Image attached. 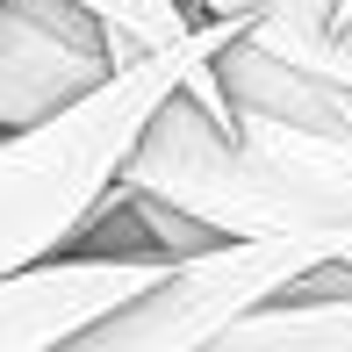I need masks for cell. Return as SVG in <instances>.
Returning <instances> with one entry per match:
<instances>
[{"label":"cell","instance_id":"cell-2","mask_svg":"<svg viewBox=\"0 0 352 352\" xmlns=\"http://www.w3.org/2000/svg\"><path fill=\"white\" fill-rule=\"evenodd\" d=\"M316 266H331V259L302 237H216L201 252H180L166 266V280L144 287L101 331H87L72 352H209L259 302L309 280Z\"/></svg>","mask_w":352,"mask_h":352},{"label":"cell","instance_id":"cell-5","mask_svg":"<svg viewBox=\"0 0 352 352\" xmlns=\"http://www.w3.org/2000/svg\"><path fill=\"white\" fill-rule=\"evenodd\" d=\"M223 352H352V266H316L245 316Z\"/></svg>","mask_w":352,"mask_h":352},{"label":"cell","instance_id":"cell-7","mask_svg":"<svg viewBox=\"0 0 352 352\" xmlns=\"http://www.w3.org/2000/svg\"><path fill=\"white\" fill-rule=\"evenodd\" d=\"M201 14H245V22H266V14H280V22H331L338 14V0H195Z\"/></svg>","mask_w":352,"mask_h":352},{"label":"cell","instance_id":"cell-1","mask_svg":"<svg viewBox=\"0 0 352 352\" xmlns=\"http://www.w3.org/2000/svg\"><path fill=\"white\" fill-rule=\"evenodd\" d=\"M245 29H252L245 14H209L187 43L122 58L79 101L0 137V274L65 252L108 209V195L130 180V166H137L144 137H151V122L166 116V101L187 94V79L209 58H223Z\"/></svg>","mask_w":352,"mask_h":352},{"label":"cell","instance_id":"cell-8","mask_svg":"<svg viewBox=\"0 0 352 352\" xmlns=\"http://www.w3.org/2000/svg\"><path fill=\"white\" fill-rule=\"evenodd\" d=\"M338 14H352V0H338Z\"/></svg>","mask_w":352,"mask_h":352},{"label":"cell","instance_id":"cell-4","mask_svg":"<svg viewBox=\"0 0 352 352\" xmlns=\"http://www.w3.org/2000/svg\"><path fill=\"white\" fill-rule=\"evenodd\" d=\"M116 72L108 22L87 0H8L0 8V130H29Z\"/></svg>","mask_w":352,"mask_h":352},{"label":"cell","instance_id":"cell-6","mask_svg":"<svg viewBox=\"0 0 352 352\" xmlns=\"http://www.w3.org/2000/svg\"><path fill=\"white\" fill-rule=\"evenodd\" d=\"M94 14L108 22V51L122 58H144V51H166V43H187L209 14L195 0H87Z\"/></svg>","mask_w":352,"mask_h":352},{"label":"cell","instance_id":"cell-3","mask_svg":"<svg viewBox=\"0 0 352 352\" xmlns=\"http://www.w3.org/2000/svg\"><path fill=\"white\" fill-rule=\"evenodd\" d=\"M173 252H51L0 274V352H72L144 287H158Z\"/></svg>","mask_w":352,"mask_h":352}]
</instances>
